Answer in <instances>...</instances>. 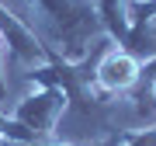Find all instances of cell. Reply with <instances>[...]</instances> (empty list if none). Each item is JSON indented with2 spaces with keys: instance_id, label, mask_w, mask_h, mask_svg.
<instances>
[{
  "instance_id": "7a4b0ae2",
  "label": "cell",
  "mask_w": 156,
  "mask_h": 146,
  "mask_svg": "<svg viewBox=\"0 0 156 146\" xmlns=\"http://www.w3.org/2000/svg\"><path fill=\"white\" fill-rule=\"evenodd\" d=\"M153 94H156V84H153Z\"/></svg>"
},
{
  "instance_id": "6da1fadb",
  "label": "cell",
  "mask_w": 156,
  "mask_h": 146,
  "mask_svg": "<svg viewBox=\"0 0 156 146\" xmlns=\"http://www.w3.org/2000/svg\"><path fill=\"white\" fill-rule=\"evenodd\" d=\"M97 80L104 90H128L139 80V63L128 52H108L104 63L97 66Z\"/></svg>"
}]
</instances>
